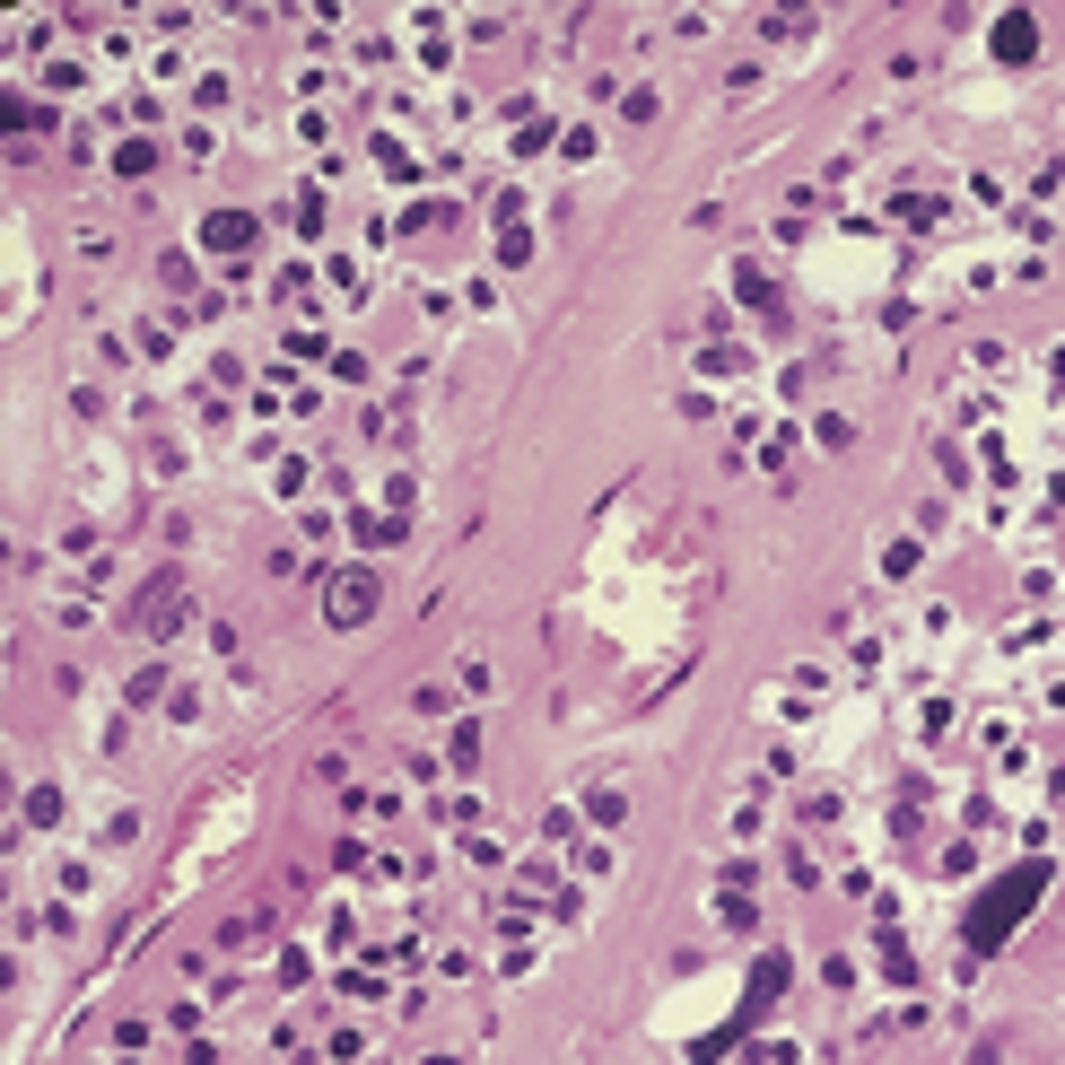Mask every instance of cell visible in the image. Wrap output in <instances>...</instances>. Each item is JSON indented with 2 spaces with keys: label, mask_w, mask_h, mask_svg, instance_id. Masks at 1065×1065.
<instances>
[{
  "label": "cell",
  "mask_w": 1065,
  "mask_h": 1065,
  "mask_svg": "<svg viewBox=\"0 0 1065 1065\" xmlns=\"http://www.w3.org/2000/svg\"><path fill=\"white\" fill-rule=\"evenodd\" d=\"M367 602H376V586L367 577H341L333 586V620H367Z\"/></svg>",
  "instance_id": "cell-1"
},
{
  "label": "cell",
  "mask_w": 1065,
  "mask_h": 1065,
  "mask_svg": "<svg viewBox=\"0 0 1065 1065\" xmlns=\"http://www.w3.org/2000/svg\"><path fill=\"white\" fill-rule=\"evenodd\" d=\"M996 53H1031V18H1004L996 26Z\"/></svg>",
  "instance_id": "cell-2"
}]
</instances>
